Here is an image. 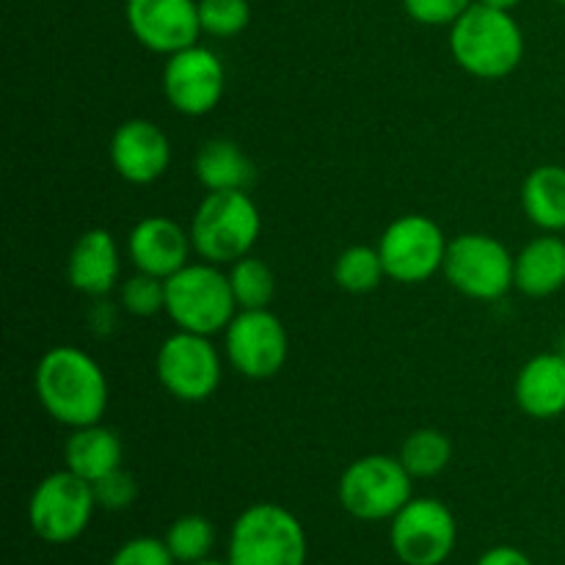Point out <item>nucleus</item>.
Masks as SVG:
<instances>
[{"instance_id": "4be33fe9", "label": "nucleus", "mask_w": 565, "mask_h": 565, "mask_svg": "<svg viewBox=\"0 0 565 565\" xmlns=\"http://www.w3.org/2000/svg\"><path fill=\"white\" fill-rule=\"evenodd\" d=\"M522 210L541 232L565 230V166L544 163L524 177Z\"/></svg>"}, {"instance_id": "5701e85b", "label": "nucleus", "mask_w": 565, "mask_h": 565, "mask_svg": "<svg viewBox=\"0 0 565 565\" xmlns=\"http://www.w3.org/2000/svg\"><path fill=\"white\" fill-rule=\"evenodd\" d=\"M403 467L414 480H430L445 472L452 461V441L436 428H419L406 436L401 447Z\"/></svg>"}, {"instance_id": "b1692460", "label": "nucleus", "mask_w": 565, "mask_h": 565, "mask_svg": "<svg viewBox=\"0 0 565 565\" xmlns=\"http://www.w3.org/2000/svg\"><path fill=\"white\" fill-rule=\"evenodd\" d=\"M337 287L353 296H364V292H373L381 285V279L386 276L384 259H381L379 246H348L345 252H340V257L334 259V268H331Z\"/></svg>"}, {"instance_id": "20e7f679", "label": "nucleus", "mask_w": 565, "mask_h": 565, "mask_svg": "<svg viewBox=\"0 0 565 565\" xmlns=\"http://www.w3.org/2000/svg\"><path fill=\"white\" fill-rule=\"evenodd\" d=\"M307 530L276 502H257L232 524L230 565H307Z\"/></svg>"}, {"instance_id": "6e6552de", "label": "nucleus", "mask_w": 565, "mask_h": 565, "mask_svg": "<svg viewBox=\"0 0 565 565\" xmlns=\"http://www.w3.org/2000/svg\"><path fill=\"white\" fill-rule=\"evenodd\" d=\"M516 257L497 237L467 232L452 237L445 257V279L472 301H500L513 287Z\"/></svg>"}, {"instance_id": "9d476101", "label": "nucleus", "mask_w": 565, "mask_h": 565, "mask_svg": "<svg viewBox=\"0 0 565 565\" xmlns=\"http://www.w3.org/2000/svg\"><path fill=\"white\" fill-rule=\"evenodd\" d=\"M160 386L182 403H202L221 386V356L210 337L180 331L166 337L154 356Z\"/></svg>"}, {"instance_id": "72a5a7b5", "label": "nucleus", "mask_w": 565, "mask_h": 565, "mask_svg": "<svg viewBox=\"0 0 565 565\" xmlns=\"http://www.w3.org/2000/svg\"><path fill=\"white\" fill-rule=\"evenodd\" d=\"M188 565H230V561H226V563H221V561H210V557H207V561H199V563H188Z\"/></svg>"}, {"instance_id": "0eeeda50", "label": "nucleus", "mask_w": 565, "mask_h": 565, "mask_svg": "<svg viewBox=\"0 0 565 565\" xmlns=\"http://www.w3.org/2000/svg\"><path fill=\"white\" fill-rule=\"evenodd\" d=\"M94 511H97L94 486L64 467L39 480L28 502V522L36 539L61 546L86 533Z\"/></svg>"}, {"instance_id": "c756f323", "label": "nucleus", "mask_w": 565, "mask_h": 565, "mask_svg": "<svg viewBox=\"0 0 565 565\" xmlns=\"http://www.w3.org/2000/svg\"><path fill=\"white\" fill-rule=\"evenodd\" d=\"M108 565H177V561L169 546H166V541L138 535V539L125 541Z\"/></svg>"}, {"instance_id": "bb28decb", "label": "nucleus", "mask_w": 565, "mask_h": 565, "mask_svg": "<svg viewBox=\"0 0 565 565\" xmlns=\"http://www.w3.org/2000/svg\"><path fill=\"white\" fill-rule=\"evenodd\" d=\"M202 33L215 39H232L243 33L252 20L248 0H199Z\"/></svg>"}, {"instance_id": "4468645a", "label": "nucleus", "mask_w": 565, "mask_h": 565, "mask_svg": "<svg viewBox=\"0 0 565 565\" xmlns=\"http://www.w3.org/2000/svg\"><path fill=\"white\" fill-rule=\"evenodd\" d=\"M127 25L147 50L174 55L202 33L196 0H127Z\"/></svg>"}, {"instance_id": "f03ea898", "label": "nucleus", "mask_w": 565, "mask_h": 565, "mask_svg": "<svg viewBox=\"0 0 565 565\" xmlns=\"http://www.w3.org/2000/svg\"><path fill=\"white\" fill-rule=\"evenodd\" d=\"M450 53L472 77L502 81L522 64L524 33L511 11L478 0L450 25Z\"/></svg>"}, {"instance_id": "6ab92c4d", "label": "nucleus", "mask_w": 565, "mask_h": 565, "mask_svg": "<svg viewBox=\"0 0 565 565\" xmlns=\"http://www.w3.org/2000/svg\"><path fill=\"white\" fill-rule=\"evenodd\" d=\"M513 287L527 298H550L565 287V241L544 232L516 254Z\"/></svg>"}, {"instance_id": "a211bd4d", "label": "nucleus", "mask_w": 565, "mask_h": 565, "mask_svg": "<svg viewBox=\"0 0 565 565\" xmlns=\"http://www.w3.org/2000/svg\"><path fill=\"white\" fill-rule=\"evenodd\" d=\"M513 397L530 419H557L565 414V353H539L516 375Z\"/></svg>"}, {"instance_id": "c85d7f7f", "label": "nucleus", "mask_w": 565, "mask_h": 565, "mask_svg": "<svg viewBox=\"0 0 565 565\" xmlns=\"http://www.w3.org/2000/svg\"><path fill=\"white\" fill-rule=\"evenodd\" d=\"M94 486V497H97V508H105V511H125L136 502L138 486L136 478L127 472L125 467H119L116 472L99 478Z\"/></svg>"}, {"instance_id": "f704fd0d", "label": "nucleus", "mask_w": 565, "mask_h": 565, "mask_svg": "<svg viewBox=\"0 0 565 565\" xmlns=\"http://www.w3.org/2000/svg\"><path fill=\"white\" fill-rule=\"evenodd\" d=\"M557 3H563V6H565V0H557Z\"/></svg>"}, {"instance_id": "cd10ccee", "label": "nucleus", "mask_w": 565, "mask_h": 565, "mask_svg": "<svg viewBox=\"0 0 565 565\" xmlns=\"http://www.w3.org/2000/svg\"><path fill=\"white\" fill-rule=\"evenodd\" d=\"M121 307L136 318H152V315L166 312V279L149 276L138 270L136 276L121 285Z\"/></svg>"}, {"instance_id": "dca6fc26", "label": "nucleus", "mask_w": 565, "mask_h": 565, "mask_svg": "<svg viewBox=\"0 0 565 565\" xmlns=\"http://www.w3.org/2000/svg\"><path fill=\"white\" fill-rule=\"evenodd\" d=\"M191 252V230H182L177 221L166 215L141 218L127 237V254L136 270L158 276V279H169L177 270L185 268Z\"/></svg>"}, {"instance_id": "aec40b11", "label": "nucleus", "mask_w": 565, "mask_h": 565, "mask_svg": "<svg viewBox=\"0 0 565 565\" xmlns=\"http://www.w3.org/2000/svg\"><path fill=\"white\" fill-rule=\"evenodd\" d=\"M125 461V447L121 439L110 428L103 425H86V428H75L66 439L64 447V463L70 472L77 478L97 483L105 475L116 472Z\"/></svg>"}, {"instance_id": "2f4dec72", "label": "nucleus", "mask_w": 565, "mask_h": 565, "mask_svg": "<svg viewBox=\"0 0 565 565\" xmlns=\"http://www.w3.org/2000/svg\"><path fill=\"white\" fill-rule=\"evenodd\" d=\"M475 565H535L530 555H524L516 546H494V550L483 552Z\"/></svg>"}, {"instance_id": "39448f33", "label": "nucleus", "mask_w": 565, "mask_h": 565, "mask_svg": "<svg viewBox=\"0 0 565 565\" xmlns=\"http://www.w3.org/2000/svg\"><path fill=\"white\" fill-rule=\"evenodd\" d=\"M241 312L232 292L230 274L213 263H188L166 279V315L180 331L213 337L226 331L232 318Z\"/></svg>"}, {"instance_id": "ddd939ff", "label": "nucleus", "mask_w": 565, "mask_h": 565, "mask_svg": "<svg viewBox=\"0 0 565 565\" xmlns=\"http://www.w3.org/2000/svg\"><path fill=\"white\" fill-rule=\"evenodd\" d=\"M226 88V72L218 55L202 44L169 55L163 66V94L182 116H207L218 108Z\"/></svg>"}, {"instance_id": "2eb2a0df", "label": "nucleus", "mask_w": 565, "mask_h": 565, "mask_svg": "<svg viewBox=\"0 0 565 565\" xmlns=\"http://www.w3.org/2000/svg\"><path fill=\"white\" fill-rule=\"evenodd\" d=\"M110 163L130 185H149L169 171V136L149 119H127L110 136Z\"/></svg>"}, {"instance_id": "1a4fd4ad", "label": "nucleus", "mask_w": 565, "mask_h": 565, "mask_svg": "<svg viewBox=\"0 0 565 565\" xmlns=\"http://www.w3.org/2000/svg\"><path fill=\"white\" fill-rule=\"evenodd\" d=\"M447 246L450 241L434 218L412 213L386 226L379 241V254L390 279L401 285H423L445 268Z\"/></svg>"}, {"instance_id": "f8f14e48", "label": "nucleus", "mask_w": 565, "mask_h": 565, "mask_svg": "<svg viewBox=\"0 0 565 565\" xmlns=\"http://www.w3.org/2000/svg\"><path fill=\"white\" fill-rule=\"evenodd\" d=\"M224 351L237 373L265 381L287 364L290 340L285 323L270 309H241L224 331Z\"/></svg>"}, {"instance_id": "473e14b6", "label": "nucleus", "mask_w": 565, "mask_h": 565, "mask_svg": "<svg viewBox=\"0 0 565 565\" xmlns=\"http://www.w3.org/2000/svg\"><path fill=\"white\" fill-rule=\"evenodd\" d=\"M480 3L494 6V9H502V11H511V9H516V6L522 3V0H480Z\"/></svg>"}, {"instance_id": "f257e3e1", "label": "nucleus", "mask_w": 565, "mask_h": 565, "mask_svg": "<svg viewBox=\"0 0 565 565\" xmlns=\"http://www.w3.org/2000/svg\"><path fill=\"white\" fill-rule=\"evenodd\" d=\"M33 386L44 412L66 428L103 423L108 412V379L97 359L75 345H55L39 359Z\"/></svg>"}, {"instance_id": "393cba45", "label": "nucleus", "mask_w": 565, "mask_h": 565, "mask_svg": "<svg viewBox=\"0 0 565 565\" xmlns=\"http://www.w3.org/2000/svg\"><path fill=\"white\" fill-rule=\"evenodd\" d=\"M230 285L232 292H235L237 309H268V303L274 301V270L263 259L252 257V254L232 263Z\"/></svg>"}, {"instance_id": "f3484780", "label": "nucleus", "mask_w": 565, "mask_h": 565, "mask_svg": "<svg viewBox=\"0 0 565 565\" xmlns=\"http://www.w3.org/2000/svg\"><path fill=\"white\" fill-rule=\"evenodd\" d=\"M119 246L103 226L86 230L66 257V279L83 296H108L119 281Z\"/></svg>"}, {"instance_id": "7ed1b4c3", "label": "nucleus", "mask_w": 565, "mask_h": 565, "mask_svg": "<svg viewBox=\"0 0 565 565\" xmlns=\"http://www.w3.org/2000/svg\"><path fill=\"white\" fill-rule=\"evenodd\" d=\"M263 232V215L246 191H213L199 202L191 221L193 252L213 265L248 257Z\"/></svg>"}, {"instance_id": "423d86ee", "label": "nucleus", "mask_w": 565, "mask_h": 565, "mask_svg": "<svg viewBox=\"0 0 565 565\" xmlns=\"http://www.w3.org/2000/svg\"><path fill=\"white\" fill-rule=\"evenodd\" d=\"M414 478L395 456L356 458L340 478V505L359 522H392L412 502Z\"/></svg>"}, {"instance_id": "7c9ffc66", "label": "nucleus", "mask_w": 565, "mask_h": 565, "mask_svg": "<svg viewBox=\"0 0 565 565\" xmlns=\"http://www.w3.org/2000/svg\"><path fill=\"white\" fill-rule=\"evenodd\" d=\"M403 6L419 25H452L472 0H403Z\"/></svg>"}, {"instance_id": "a878e982", "label": "nucleus", "mask_w": 565, "mask_h": 565, "mask_svg": "<svg viewBox=\"0 0 565 565\" xmlns=\"http://www.w3.org/2000/svg\"><path fill=\"white\" fill-rule=\"evenodd\" d=\"M163 541L177 563L188 565L207 561L215 546V527L210 524V519L199 516V513H188V516H180L171 524Z\"/></svg>"}, {"instance_id": "412c9836", "label": "nucleus", "mask_w": 565, "mask_h": 565, "mask_svg": "<svg viewBox=\"0 0 565 565\" xmlns=\"http://www.w3.org/2000/svg\"><path fill=\"white\" fill-rule=\"evenodd\" d=\"M254 163L235 141L213 138L202 143L193 158V174L202 182L204 191H248L254 182Z\"/></svg>"}, {"instance_id": "9b49d317", "label": "nucleus", "mask_w": 565, "mask_h": 565, "mask_svg": "<svg viewBox=\"0 0 565 565\" xmlns=\"http://www.w3.org/2000/svg\"><path fill=\"white\" fill-rule=\"evenodd\" d=\"M456 516L434 497H412L392 519L390 544L403 565H441L456 550Z\"/></svg>"}]
</instances>
